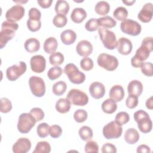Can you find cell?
<instances>
[{
	"label": "cell",
	"mask_w": 153,
	"mask_h": 153,
	"mask_svg": "<svg viewBox=\"0 0 153 153\" xmlns=\"http://www.w3.org/2000/svg\"><path fill=\"white\" fill-rule=\"evenodd\" d=\"M19 25L16 23L4 21L1 25L0 32V48H3L8 41L15 36V32L18 29Z\"/></svg>",
	"instance_id": "cell-1"
},
{
	"label": "cell",
	"mask_w": 153,
	"mask_h": 153,
	"mask_svg": "<svg viewBox=\"0 0 153 153\" xmlns=\"http://www.w3.org/2000/svg\"><path fill=\"white\" fill-rule=\"evenodd\" d=\"M133 117L135 121L137 123V127L141 132L148 133L151 131L152 122L146 111L142 109L138 110L134 113Z\"/></svg>",
	"instance_id": "cell-2"
},
{
	"label": "cell",
	"mask_w": 153,
	"mask_h": 153,
	"mask_svg": "<svg viewBox=\"0 0 153 153\" xmlns=\"http://www.w3.org/2000/svg\"><path fill=\"white\" fill-rule=\"evenodd\" d=\"M63 72L73 84H80L83 83L85 79V74L79 71L77 66L74 63H70L66 65Z\"/></svg>",
	"instance_id": "cell-3"
},
{
	"label": "cell",
	"mask_w": 153,
	"mask_h": 153,
	"mask_svg": "<svg viewBox=\"0 0 153 153\" xmlns=\"http://www.w3.org/2000/svg\"><path fill=\"white\" fill-rule=\"evenodd\" d=\"M36 121L35 117L29 113H22L19 117L17 129L21 133H27L35 126Z\"/></svg>",
	"instance_id": "cell-4"
},
{
	"label": "cell",
	"mask_w": 153,
	"mask_h": 153,
	"mask_svg": "<svg viewBox=\"0 0 153 153\" xmlns=\"http://www.w3.org/2000/svg\"><path fill=\"white\" fill-rule=\"evenodd\" d=\"M98 33L105 48L108 50H114L116 48L117 38L114 32L101 27L98 29Z\"/></svg>",
	"instance_id": "cell-5"
},
{
	"label": "cell",
	"mask_w": 153,
	"mask_h": 153,
	"mask_svg": "<svg viewBox=\"0 0 153 153\" xmlns=\"http://www.w3.org/2000/svg\"><path fill=\"white\" fill-rule=\"evenodd\" d=\"M97 62L99 66L108 71H114L118 66L117 58L107 53L100 54L97 57Z\"/></svg>",
	"instance_id": "cell-6"
},
{
	"label": "cell",
	"mask_w": 153,
	"mask_h": 153,
	"mask_svg": "<svg viewBox=\"0 0 153 153\" xmlns=\"http://www.w3.org/2000/svg\"><path fill=\"white\" fill-rule=\"evenodd\" d=\"M152 51V48L141 44V45L136 51L135 55L131 59V64L132 66L136 68H140L143 62L146 60L149 56L150 53Z\"/></svg>",
	"instance_id": "cell-7"
},
{
	"label": "cell",
	"mask_w": 153,
	"mask_h": 153,
	"mask_svg": "<svg viewBox=\"0 0 153 153\" xmlns=\"http://www.w3.org/2000/svg\"><path fill=\"white\" fill-rule=\"evenodd\" d=\"M66 99L71 103L76 106H85L88 102V97L84 91L76 88H73L68 92Z\"/></svg>",
	"instance_id": "cell-8"
},
{
	"label": "cell",
	"mask_w": 153,
	"mask_h": 153,
	"mask_svg": "<svg viewBox=\"0 0 153 153\" xmlns=\"http://www.w3.org/2000/svg\"><path fill=\"white\" fill-rule=\"evenodd\" d=\"M29 19L27 20V27L31 32H36L41 27V11L35 7L31 8L28 13Z\"/></svg>",
	"instance_id": "cell-9"
},
{
	"label": "cell",
	"mask_w": 153,
	"mask_h": 153,
	"mask_svg": "<svg viewBox=\"0 0 153 153\" xmlns=\"http://www.w3.org/2000/svg\"><path fill=\"white\" fill-rule=\"evenodd\" d=\"M123 133V128L115 121H112L106 124L102 130L103 136L106 139H117Z\"/></svg>",
	"instance_id": "cell-10"
},
{
	"label": "cell",
	"mask_w": 153,
	"mask_h": 153,
	"mask_svg": "<svg viewBox=\"0 0 153 153\" xmlns=\"http://www.w3.org/2000/svg\"><path fill=\"white\" fill-rule=\"evenodd\" d=\"M29 85L32 93L36 97H42L45 93V84L41 77L32 76L29 79Z\"/></svg>",
	"instance_id": "cell-11"
},
{
	"label": "cell",
	"mask_w": 153,
	"mask_h": 153,
	"mask_svg": "<svg viewBox=\"0 0 153 153\" xmlns=\"http://www.w3.org/2000/svg\"><path fill=\"white\" fill-rule=\"evenodd\" d=\"M120 29L124 33L131 36L139 35L142 30L141 25L137 22L129 19H126L121 22Z\"/></svg>",
	"instance_id": "cell-12"
},
{
	"label": "cell",
	"mask_w": 153,
	"mask_h": 153,
	"mask_svg": "<svg viewBox=\"0 0 153 153\" xmlns=\"http://www.w3.org/2000/svg\"><path fill=\"white\" fill-rule=\"evenodd\" d=\"M27 69L25 62L20 61L17 63L8 67L6 70V76L8 80L11 81L17 79L23 75Z\"/></svg>",
	"instance_id": "cell-13"
},
{
	"label": "cell",
	"mask_w": 153,
	"mask_h": 153,
	"mask_svg": "<svg viewBox=\"0 0 153 153\" xmlns=\"http://www.w3.org/2000/svg\"><path fill=\"white\" fill-rule=\"evenodd\" d=\"M25 8L20 4L13 5L5 13L7 21L16 23L19 21L25 15Z\"/></svg>",
	"instance_id": "cell-14"
},
{
	"label": "cell",
	"mask_w": 153,
	"mask_h": 153,
	"mask_svg": "<svg viewBox=\"0 0 153 153\" xmlns=\"http://www.w3.org/2000/svg\"><path fill=\"white\" fill-rule=\"evenodd\" d=\"M30 65L33 72L42 73L46 68V60L42 55H35L30 58Z\"/></svg>",
	"instance_id": "cell-15"
},
{
	"label": "cell",
	"mask_w": 153,
	"mask_h": 153,
	"mask_svg": "<svg viewBox=\"0 0 153 153\" xmlns=\"http://www.w3.org/2000/svg\"><path fill=\"white\" fill-rule=\"evenodd\" d=\"M31 148V142L26 137H20L13 145L12 150L14 153H26Z\"/></svg>",
	"instance_id": "cell-16"
},
{
	"label": "cell",
	"mask_w": 153,
	"mask_h": 153,
	"mask_svg": "<svg viewBox=\"0 0 153 153\" xmlns=\"http://www.w3.org/2000/svg\"><path fill=\"white\" fill-rule=\"evenodd\" d=\"M116 48L119 53L123 55H128L132 51V42L129 39L126 37H121L117 41Z\"/></svg>",
	"instance_id": "cell-17"
},
{
	"label": "cell",
	"mask_w": 153,
	"mask_h": 153,
	"mask_svg": "<svg viewBox=\"0 0 153 153\" xmlns=\"http://www.w3.org/2000/svg\"><path fill=\"white\" fill-rule=\"evenodd\" d=\"M105 85L100 82H93L89 87V92L91 96L96 99L102 98L105 94Z\"/></svg>",
	"instance_id": "cell-18"
},
{
	"label": "cell",
	"mask_w": 153,
	"mask_h": 153,
	"mask_svg": "<svg viewBox=\"0 0 153 153\" xmlns=\"http://www.w3.org/2000/svg\"><path fill=\"white\" fill-rule=\"evenodd\" d=\"M152 14V4L151 2H148L142 7L137 14V17L142 22L148 23L151 20Z\"/></svg>",
	"instance_id": "cell-19"
},
{
	"label": "cell",
	"mask_w": 153,
	"mask_h": 153,
	"mask_svg": "<svg viewBox=\"0 0 153 153\" xmlns=\"http://www.w3.org/2000/svg\"><path fill=\"white\" fill-rule=\"evenodd\" d=\"M93 45L87 40L80 41L76 46V53L81 56L87 57L93 52Z\"/></svg>",
	"instance_id": "cell-20"
},
{
	"label": "cell",
	"mask_w": 153,
	"mask_h": 153,
	"mask_svg": "<svg viewBox=\"0 0 153 153\" xmlns=\"http://www.w3.org/2000/svg\"><path fill=\"white\" fill-rule=\"evenodd\" d=\"M143 91L142 83L137 79L131 81L127 86V92L129 95L140 96Z\"/></svg>",
	"instance_id": "cell-21"
},
{
	"label": "cell",
	"mask_w": 153,
	"mask_h": 153,
	"mask_svg": "<svg viewBox=\"0 0 153 153\" xmlns=\"http://www.w3.org/2000/svg\"><path fill=\"white\" fill-rule=\"evenodd\" d=\"M124 90L123 87L121 85H113L109 93V98L114 100L116 102L121 101L124 97Z\"/></svg>",
	"instance_id": "cell-22"
},
{
	"label": "cell",
	"mask_w": 153,
	"mask_h": 153,
	"mask_svg": "<svg viewBox=\"0 0 153 153\" xmlns=\"http://www.w3.org/2000/svg\"><path fill=\"white\" fill-rule=\"evenodd\" d=\"M70 17L74 23H80L87 17V13L84 8L76 7L72 10Z\"/></svg>",
	"instance_id": "cell-23"
},
{
	"label": "cell",
	"mask_w": 153,
	"mask_h": 153,
	"mask_svg": "<svg viewBox=\"0 0 153 153\" xmlns=\"http://www.w3.org/2000/svg\"><path fill=\"white\" fill-rule=\"evenodd\" d=\"M124 138L127 143L133 145L139 140V133L136 129L134 128H129L125 131Z\"/></svg>",
	"instance_id": "cell-24"
},
{
	"label": "cell",
	"mask_w": 153,
	"mask_h": 153,
	"mask_svg": "<svg viewBox=\"0 0 153 153\" xmlns=\"http://www.w3.org/2000/svg\"><path fill=\"white\" fill-rule=\"evenodd\" d=\"M76 39V33L71 29L63 30L60 34V39L65 45L72 44Z\"/></svg>",
	"instance_id": "cell-25"
},
{
	"label": "cell",
	"mask_w": 153,
	"mask_h": 153,
	"mask_svg": "<svg viewBox=\"0 0 153 153\" xmlns=\"http://www.w3.org/2000/svg\"><path fill=\"white\" fill-rule=\"evenodd\" d=\"M58 46L57 39L54 37H48L47 38L44 43L43 48L45 53L52 54L55 52Z\"/></svg>",
	"instance_id": "cell-26"
},
{
	"label": "cell",
	"mask_w": 153,
	"mask_h": 153,
	"mask_svg": "<svg viewBox=\"0 0 153 153\" xmlns=\"http://www.w3.org/2000/svg\"><path fill=\"white\" fill-rule=\"evenodd\" d=\"M26 51L32 53L38 51L40 48V42L35 38H30L26 40L24 44Z\"/></svg>",
	"instance_id": "cell-27"
},
{
	"label": "cell",
	"mask_w": 153,
	"mask_h": 153,
	"mask_svg": "<svg viewBox=\"0 0 153 153\" xmlns=\"http://www.w3.org/2000/svg\"><path fill=\"white\" fill-rule=\"evenodd\" d=\"M101 108L105 113L111 114L116 111L117 109V105L115 101L109 98L106 99L102 102Z\"/></svg>",
	"instance_id": "cell-28"
},
{
	"label": "cell",
	"mask_w": 153,
	"mask_h": 153,
	"mask_svg": "<svg viewBox=\"0 0 153 153\" xmlns=\"http://www.w3.org/2000/svg\"><path fill=\"white\" fill-rule=\"evenodd\" d=\"M71 103L65 98L59 99L56 103L55 108L57 112L61 114H65L69 111L71 108Z\"/></svg>",
	"instance_id": "cell-29"
},
{
	"label": "cell",
	"mask_w": 153,
	"mask_h": 153,
	"mask_svg": "<svg viewBox=\"0 0 153 153\" xmlns=\"http://www.w3.org/2000/svg\"><path fill=\"white\" fill-rule=\"evenodd\" d=\"M94 10L99 15L106 16L109 12L110 5L105 1H99L95 5Z\"/></svg>",
	"instance_id": "cell-30"
},
{
	"label": "cell",
	"mask_w": 153,
	"mask_h": 153,
	"mask_svg": "<svg viewBox=\"0 0 153 153\" xmlns=\"http://www.w3.org/2000/svg\"><path fill=\"white\" fill-rule=\"evenodd\" d=\"M97 22L99 26L104 28H112L116 26L117 22L111 16H105L97 19Z\"/></svg>",
	"instance_id": "cell-31"
},
{
	"label": "cell",
	"mask_w": 153,
	"mask_h": 153,
	"mask_svg": "<svg viewBox=\"0 0 153 153\" xmlns=\"http://www.w3.org/2000/svg\"><path fill=\"white\" fill-rule=\"evenodd\" d=\"M54 10L57 14L66 16L69 11V3L64 0H58L56 2Z\"/></svg>",
	"instance_id": "cell-32"
},
{
	"label": "cell",
	"mask_w": 153,
	"mask_h": 153,
	"mask_svg": "<svg viewBox=\"0 0 153 153\" xmlns=\"http://www.w3.org/2000/svg\"><path fill=\"white\" fill-rule=\"evenodd\" d=\"M78 134L81 139L84 141L90 140L93 136V133L92 129L87 126H84L81 127L78 131Z\"/></svg>",
	"instance_id": "cell-33"
},
{
	"label": "cell",
	"mask_w": 153,
	"mask_h": 153,
	"mask_svg": "<svg viewBox=\"0 0 153 153\" xmlns=\"http://www.w3.org/2000/svg\"><path fill=\"white\" fill-rule=\"evenodd\" d=\"M67 88L66 84L63 81H59L53 85V93L56 96H61L65 93Z\"/></svg>",
	"instance_id": "cell-34"
},
{
	"label": "cell",
	"mask_w": 153,
	"mask_h": 153,
	"mask_svg": "<svg viewBox=\"0 0 153 153\" xmlns=\"http://www.w3.org/2000/svg\"><path fill=\"white\" fill-rule=\"evenodd\" d=\"M51 151V146L47 141H40L37 143L33 153H48Z\"/></svg>",
	"instance_id": "cell-35"
},
{
	"label": "cell",
	"mask_w": 153,
	"mask_h": 153,
	"mask_svg": "<svg viewBox=\"0 0 153 153\" xmlns=\"http://www.w3.org/2000/svg\"><path fill=\"white\" fill-rule=\"evenodd\" d=\"M49 61L51 65L59 66L63 63L64 61V56L60 52H54L49 56Z\"/></svg>",
	"instance_id": "cell-36"
},
{
	"label": "cell",
	"mask_w": 153,
	"mask_h": 153,
	"mask_svg": "<svg viewBox=\"0 0 153 153\" xmlns=\"http://www.w3.org/2000/svg\"><path fill=\"white\" fill-rule=\"evenodd\" d=\"M113 16L115 19L123 21L126 19L128 16V11L124 7H118L114 11Z\"/></svg>",
	"instance_id": "cell-37"
},
{
	"label": "cell",
	"mask_w": 153,
	"mask_h": 153,
	"mask_svg": "<svg viewBox=\"0 0 153 153\" xmlns=\"http://www.w3.org/2000/svg\"><path fill=\"white\" fill-rule=\"evenodd\" d=\"M50 126L46 123H42L38 124L36 128L37 134L39 137L44 138L49 135Z\"/></svg>",
	"instance_id": "cell-38"
},
{
	"label": "cell",
	"mask_w": 153,
	"mask_h": 153,
	"mask_svg": "<svg viewBox=\"0 0 153 153\" xmlns=\"http://www.w3.org/2000/svg\"><path fill=\"white\" fill-rule=\"evenodd\" d=\"M62 69L59 66H55L54 67L51 68L48 70L47 72V76L50 80H54L59 78L62 74Z\"/></svg>",
	"instance_id": "cell-39"
},
{
	"label": "cell",
	"mask_w": 153,
	"mask_h": 153,
	"mask_svg": "<svg viewBox=\"0 0 153 153\" xmlns=\"http://www.w3.org/2000/svg\"><path fill=\"white\" fill-rule=\"evenodd\" d=\"M68 22V19L66 16L60 14H57L53 19V25L57 27L60 28L64 27Z\"/></svg>",
	"instance_id": "cell-40"
},
{
	"label": "cell",
	"mask_w": 153,
	"mask_h": 153,
	"mask_svg": "<svg viewBox=\"0 0 153 153\" xmlns=\"http://www.w3.org/2000/svg\"><path fill=\"white\" fill-rule=\"evenodd\" d=\"M130 120V116L128 114L124 111L118 112L115 118V121L119 125L123 126L127 123Z\"/></svg>",
	"instance_id": "cell-41"
},
{
	"label": "cell",
	"mask_w": 153,
	"mask_h": 153,
	"mask_svg": "<svg viewBox=\"0 0 153 153\" xmlns=\"http://www.w3.org/2000/svg\"><path fill=\"white\" fill-rule=\"evenodd\" d=\"M88 117L87 112L82 109H78L75 111L74 114V119L77 123L84 122Z\"/></svg>",
	"instance_id": "cell-42"
},
{
	"label": "cell",
	"mask_w": 153,
	"mask_h": 153,
	"mask_svg": "<svg viewBox=\"0 0 153 153\" xmlns=\"http://www.w3.org/2000/svg\"><path fill=\"white\" fill-rule=\"evenodd\" d=\"M12 103L11 101L6 98L2 97L0 100V111L2 113H8L12 109Z\"/></svg>",
	"instance_id": "cell-43"
},
{
	"label": "cell",
	"mask_w": 153,
	"mask_h": 153,
	"mask_svg": "<svg viewBox=\"0 0 153 153\" xmlns=\"http://www.w3.org/2000/svg\"><path fill=\"white\" fill-rule=\"evenodd\" d=\"M94 63L91 59L85 57L83 59H82L80 61V66L81 68L85 71H90L93 68Z\"/></svg>",
	"instance_id": "cell-44"
},
{
	"label": "cell",
	"mask_w": 153,
	"mask_h": 153,
	"mask_svg": "<svg viewBox=\"0 0 153 153\" xmlns=\"http://www.w3.org/2000/svg\"><path fill=\"white\" fill-rule=\"evenodd\" d=\"M99 25L97 22V19H90L85 24V28L89 32H94L99 29Z\"/></svg>",
	"instance_id": "cell-45"
},
{
	"label": "cell",
	"mask_w": 153,
	"mask_h": 153,
	"mask_svg": "<svg viewBox=\"0 0 153 153\" xmlns=\"http://www.w3.org/2000/svg\"><path fill=\"white\" fill-rule=\"evenodd\" d=\"M153 65L151 62H144L140 66L142 72L147 76H152L153 75L152 71Z\"/></svg>",
	"instance_id": "cell-46"
},
{
	"label": "cell",
	"mask_w": 153,
	"mask_h": 153,
	"mask_svg": "<svg viewBox=\"0 0 153 153\" xmlns=\"http://www.w3.org/2000/svg\"><path fill=\"white\" fill-rule=\"evenodd\" d=\"M84 151L85 152H99V146L97 143L93 140H89L85 145Z\"/></svg>",
	"instance_id": "cell-47"
},
{
	"label": "cell",
	"mask_w": 153,
	"mask_h": 153,
	"mask_svg": "<svg viewBox=\"0 0 153 153\" xmlns=\"http://www.w3.org/2000/svg\"><path fill=\"white\" fill-rule=\"evenodd\" d=\"M62 134V127L59 125H52L50 127L49 134L53 138H57Z\"/></svg>",
	"instance_id": "cell-48"
},
{
	"label": "cell",
	"mask_w": 153,
	"mask_h": 153,
	"mask_svg": "<svg viewBox=\"0 0 153 153\" xmlns=\"http://www.w3.org/2000/svg\"><path fill=\"white\" fill-rule=\"evenodd\" d=\"M138 97L134 95H129L126 100V105L129 109H133L138 105Z\"/></svg>",
	"instance_id": "cell-49"
},
{
	"label": "cell",
	"mask_w": 153,
	"mask_h": 153,
	"mask_svg": "<svg viewBox=\"0 0 153 153\" xmlns=\"http://www.w3.org/2000/svg\"><path fill=\"white\" fill-rule=\"evenodd\" d=\"M30 113L35 117L36 122L41 121L44 118V112L42 109L39 108H33L30 111Z\"/></svg>",
	"instance_id": "cell-50"
},
{
	"label": "cell",
	"mask_w": 153,
	"mask_h": 153,
	"mask_svg": "<svg viewBox=\"0 0 153 153\" xmlns=\"http://www.w3.org/2000/svg\"><path fill=\"white\" fill-rule=\"evenodd\" d=\"M101 151L102 153H116L117 148L114 145L111 143H106L103 145Z\"/></svg>",
	"instance_id": "cell-51"
},
{
	"label": "cell",
	"mask_w": 153,
	"mask_h": 153,
	"mask_svg": "<svg viewBox=\"0 0 153 153\" xmlns=\"http://www.w3.org/2000/svg\"><path fill=\"white\" fill-rule=\"evenodd\" d=\"M52 2H53L52 0H38L37 1V3L42 8H49L51 5Z\"/></svg>",
	"instance_id": "cell-52"
},
{
	"label": "cell",
	"mask_w": 153,
	"mask_h": 153,
	"mask_svg": "<svg viewBox=\"0 0 153 153\" xmlns=\"http://www.w3.org/2000/svg\"><path fill=\"white\" fill-rule=\"evenodd\" d=\"M136 151H137V153H140V152H143V153L144 152H146V153L148 152V153H149V152H151L150 148L148 145H145V144L139 145L137 148Z\"/></svg>",
	"instance_id": "cell-53"
},
{
	"label": "cell",
	"mask_w": 153,
	"mask_h": 153,
	"mask_svg": "<svg viewBox=\"0 0 153 153\" xmlns=\"http://www.w3.org/2000/svg\"><path fill=\"white\" fill-rule=\"evenodd\" d=\"M146 106L149 109H153V100H152V96H151L149 99H148L146 101Z\"/></svg>",
	"instance_id": "cell-54"
},
{
	"label": "cell",
	"mask_w": 153,
	"mask_h": 153,
	"mask_svg": "<svg viewBox=\"0 0 153 153\" xmlns=\"http://www.w3.org/2000/svg\"><path fill=\"white\" fill-rule=\"evenodd\" d=\"M135 2H136L135 0H130V1H124V0H123L122 1V2L123 4H125L126 5H128V6L132 5Z\"/></svg>",
	"instance_id": "cell-55"
},
{
	"label": "cell",
	"mask_w": 153,
	"mask_h": 153,
	"mask_svg": "<svg viewBox=\"0 0 153 153\" xmlns=\"http://www.w3.org/2000/svg\"><path fill=\"white\" fill-rule=\"evenodd\" d=\"M13 2H22V3H25V2H27V1H13Z\"/></svg>",
	"instance_id": "cell-56"
}]
</instances>
